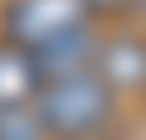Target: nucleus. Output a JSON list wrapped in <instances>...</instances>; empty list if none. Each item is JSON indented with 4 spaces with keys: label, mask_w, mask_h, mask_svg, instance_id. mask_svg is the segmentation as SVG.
I'll return each instance as SVG.
<instances>
[{
    "label": "nucleus",
    "mask_w": 146,
    "mask_h": 140,
    "mask_svg": "<svg viewBox=\"0 0 146 140\" xmlns=\"http://www.w3.org/2000/svg\"><path fill=\"white\" fill-rule=\"evenodd\" d=\"M38 97V70L27 54H16L11 43H0V108H27Z\"/></svg>",
    "instance_id": "obj_4"
},
{
    "label": "nucleus",
    "mask_w": 146,
    "mask_h": 140,
    "mask_svg": "<svg viewBox=\"0 0 146 140\" xmlns=\"http://www.w3.org/2000/svg\"><path fill=\"white\" fill-rule=\"evenodd\" d=\"M98 76L114 86V92H130L146 86V38L135 32H119V38H98Z\"/></svg>",
    "instance_id": "obj_3"
},
{
    "label": "nucleus",
    "mask_w": 146,
    "mask_h": 140,
    "mask_svg": "<svg viewBox=\"0 0 146 140\" xmlns=\"http://www.w3.org/2000/svg\"><path fill=\"white\" fill-rule=\"evenodd\" d=\"M141 5H146V0H141Z\"/></svg>",
    "instance_id": "obj_7"
},
{
    "label": "nucleus",
    "mask_w": 146,
    "mask_h": 140,
    "mask_svg": "<svg viewBox=\"0 0 146 140\" xmlns=\"http://www.w3.org/2000/svg\"><path fill=\"white\" fill-rule=\"evenodd\" d=\"M87 11H125V5H135V0H81Z\"/></svg>",
    "instance_id": "obj_6"
},
{
    "label": "nucleus",
    "mask_w": 146,
    "mask_h": 140,
    "mask_svg": "<svg viewBox=\"0 0 146 140\" xmlns=\"http://www.w3.org/2000/svg\"><path fill=\"white\" fill-rule=\"evenodd\" d=\"M81 38H92V11L81 0H11L5 5V43L27 59H43Z\"/></svg>",
    "instance_id": "obj_2"
},
{
    "label": "nucleus",
    "mask_w": 146,
    "mask_h": 140,
    "mask_svg": "<svg viewBox=\"0 0 146 140\" xmlns=\"http://www.w3.org/2000/svg\"><path fill=\"white\" fill-rule=\"evenodd\" d=\"M33 113L43 124V135L54 140H98L114 124V86L98 76V65L65 70V76H43Z\"/></svg>",
    "instance_id": "obj_1"
},
{
    "label": "nucleus",
    "mask_w": 146,
    "mask_h": 140,
    "mask_svg": "<svg viewBox=\"0 0 146 140\" xmlns=\"http://www.w3.org/2000/svg\"><path fill=\"white\" fill-rule=\"evenodd\" d=\"M0 140H49L38 113H33V103L27 108H0Z\"/></svg>",
    "instance_id": "obj_5"
}]
</instances>
